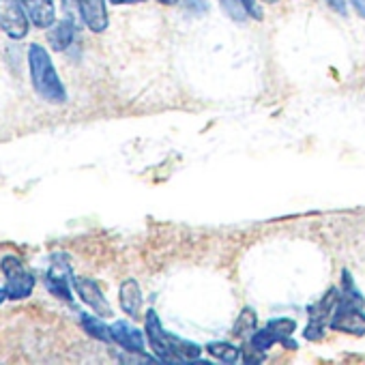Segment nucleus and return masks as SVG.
<instances>
[{
    "label": "nucleus",
    "mask_w": 365,
    "mask_h": 365,
    "mask_svg": "<svg viewBox=\"0 0 365 365\" xmlns=\"http://www.w3.org/2000/svg\"><path fill=\"white\" fill-rule=\"evenodd\" d=\"M118 299H120V307L127 316L138 318L140 309H142V290L138 286L135 279H127L123 282L120 290H118Z\"/></svg>",
    "instance_id": "obj_12"
},
{
    "label": "nucleus",
    "mask_w": 365,
    "mask_h": 365,
    "mask_svg": "<svg viewBox=\"0 0 365 365\" xmlns=\"http://www.w3.org/2000/svg\"><path fill=\"white\" fill-rule=\"evenodd\" d=\"M31 24L37 29H52L56 22V7L54 0H20Z\"/></svg>",
    "instance_id": "obj_9"
},
{
    "label": "nucleus",
    "mask_w": 365,
    "mask_h": 365,
    "mask_svg": "<svg viewBox=\"0 0 365 365\" xmlns=\"http://www.w3.org/2000/svg\"><path fill=\"white\" fill-rule=\"evenodd\" d=\"M46 282H48L50 292H54L58 299H65L67 303L73 301V299H71V290H69V275H67V273H58L56 269H52V271L48 273Z\"/></svg>",
    "instance_id": "obj_17"
},
{
    "label": "nucleus",
    "mask_w": 365,
    "mask_h": 365,
    "mask_svg": "<svg viewBox=\"0 0 365 365\" xmlns=\"http://www.w3.org/2000/svg\"><path fill=\"white\" fill-rule=\"evenodd\" d=\"M73 288L80 294V299L97 314V316H112V307L108 305V299L103 297L99 284L88 277H73Z\"/></svg>",
    "instance_id": "obj_7"
},
{
    "label": "nucleus",
    "mask_w": 365,
    "mask_h": 365,
    "mask_svg": "<svg viewBox=\"0 0 365 365\" xmlns=\"http://www.w3.org/2000/svg\"><path fill=\"white\" fill-rule=\"evenodd\" d=\"M220 3L228 18H232L235 22H245L247 18L262 20V11L256 0H220Z\"/></svg>",
    "instance_id": "obj_11"
},
{
    "label": "nucleus",
    "mask_w": 365,
    "mask_h": 365,
    "mask_svg": "<svg viewBox=\"0 0 365 365\" xmlns=\"http://www.w3.org/2000/svg\"><path fill=\"white\" fill-rule=\"evenodd\" d=\"M0 29L11 39H24L31 31V20L20 0H0Z\"/></svg>",
    "instance_id": "obj_5"
},
{
    "label": "nucleus",
    "mask_w": 365,
    "mask_h": 365,
    "mask_svg": "<svg viewBox=\"0 0 365 365\" xmlns=\"http://www.w3.org/2000/svg\"><path fill=\"white\" fill-rule=\"evenodd\" d=\"M5 299H7V290L0 288V303H5Z\"/></svg>",
    "instance_id": "obj_24"
},
{
    "label": "nucleus",
    "mask_w": 365,
    "mask_h": 365,
    "mask_svg": "<svg viewBox=\"0 0 365 365\" xmlns=\"http://www.w3.org/2000/svg\"><path fill=\"white\" fill-rule=\"evenodd\" d=\"M80 318H82L84 331H86L91 337H95V339H99V341H106V344L114 341V337H112V327H108L103 320H99L97 316H88V314H82Z\"/></svg>",
    "instance_id": "obj_15"
},
{
    "label": "nucleus",
    "mask_w": 365,
    "mask_h": 365,
    "mask_svg": "<svg viewBox=\"0 0 365 365\" xmlns=\"http://www.w3.org/2000/svg\"><path fill=\"white\" fill-rule=\"evenodd\" d=\"M76 22L71 20V18H65V20H61L52 31H50V46L56 50V52H63V50H67L71 43H73V39H76Z\"/></svg>",
    "instance_id": "obj_13"
},
{
    "label": "nucleus",
    "mask_w": 365,
    "mask_h": 365,
    "mask_svg": "<svg viewBox=\"0 0 365 365\" xmlns=\"http://www.w3.org/2000/svg\"><path fill=\"white\" fill-rule=\"evenodd\" d=\"M207 352L213 354L222 363H237L239 356H241V348L232 346L230 341H211L207 346Z\"/></svg>",
    "instance_id": "obj_18"
},
{
    "label": "nucleus",
    "mask_w": 365,
    "mask_h": 365,
    "mask_svg": "<svg viewBox=\"0 0 365 365\" xmlns=\"http://www.w3.org/2000/svg\"><path fill=\"white\" fill-rule=\"evenodd\" d=\"M327 3H329L337 14H346V0H327Z\"/></svg>",
    "instance_id": "obj_20"
},
{
    "label": "nucleus",
    "mask_w": 365,
    "mask_h": 365,
    "mask_svg": "<svg viewBox=\"0 0 365 365\" xmlns=\"http://www.w3.org/2000/svg\"><path fill=\"white\" fill-rule=\"evenodd\" d=\"M76 5H78L82 22L93 33H103L108 29L110 20H108L106 0H76Z\"/></svg>",
    "instance_id": "obj_8"
},
{
    "label": "nucleus",
    "mask_w": 365,
    "mask_h": 365,
    "mask_svg": "<svg viewBox=\"0 0 365 365\" xmlns=\"http://www.w3.org/2000/svg\"><path fill=\"white\" fill-rule=\"evenodd\" d=\"M256 331H258L256 312L250 309V307H245V309L239 314V318H237V322H235V327H232V335H235V337H241V339H243V337L250 339Z\"/></svg>",
    "instance_id": "obj_16"
},
{
    "label": "nucleus",
    "mask_w": 365,
    "mask_h": 365,
    "mask_svg": "<svg viewBox=\"0 0 365 365\" xmlns=\"http://www.w3.org/2000/svg\"><path fill=\"white\" fill-rule=\"evenodd\" d=\"M29 69H31L33 86L43 101L56 103V106L67 101V91H65V86H63L56 69H54L50 52L43 46L33 43L29 48Z\"/></svg>",
    "instance_id": "obj_2"
},
{
    "label": "nucleus",
    "mask_w": 365,
    "mask_h": 365,
    "mask_svg": "<svg viewBox=\"0 0 365 365\" xmlns=\"http://www.w3.org/2000/svg\"><path fill=\"white\" fill-rule=\"evenodd\" d=\"M112 5H138V3H144V0H110Z\"/></svg>",
    "instance_id": "obj_22"
},
{
    "label": "nucleus",
    "mask_w": 365,
    "mask_h": 365,
    "mask_svg": "<svg viewBox=\"0 0 365 365\" xmlns=\"http://www.w3.org/2000/svg\"><path fill=\"white\" fill-rule=\"evenodd\" d=\"M350 5L354 7V11H356L361 18H365V0H350Z\"/></svg>",
    "instance_id": "obj_21"
},
{
    "label": "nucleus",
    "mask_w": 365,
    "mask_h": 365,
    "mask_svg": "<svg viewBox=\"0 0 365 365\" xmlns=\"http://www.w3.org/2000/svg\"><path fill=\"white\" fill-rule=\"evenodd\" d=\"M146 333H142L140 329H135L133 324H129L127 320H116L112 324V337L118 346H123L129 352H144V344H146Z\"/></svg>",
    "instance_id": "obj_10"
},
{
    "label": "nucleus",
    "mask_w": 365,
    "mask_h": 365,
    "mask_svg": "<svg viewBox=\"0 0 365 365\" xmlns=\"http://www.w3.org/2000/svg\"><path fill=\"white\" fill-rule=\"evenodd\" d=\"M337 290L331 288L318 303L309 305V324L305 329V337L307 339H320L324 335V329L329 327V320H331V312L335 309L337 305Z\"/></svg>",
    "instance_id": "obj_6"
},
{
    "label": "nucleus",
    "mask_w": 365,
    "mask_h": 365,
    "mask_svg": "<svg viewBox=\"0 0 365 365\" xmlns=\"http://www.w3.org/2000/svg\"><path fill=\"white\" fill-rule=\"evenodd\" d=\"M0 269H3V275L7 279V284H5L7 299L20 301V299H26L33 294L35 275L24 269V264L18 256H5L0 260Z\"/></svg>",
    "instance_id": "obj_3"
},
{
    "label": "nucleus",
    "mask_w": 365,
    "mask_h": 365,
    "mask_svg": "<svg viewBox=\"0 0 365 365\" xmlns=\"http://www.w3.org/2000/svg\"><path fill=\"white\" fill-rule=\"evenodd\" d=\"M329 327L333 331L339 333H348V335H365V314H363V305L352 303L348 299H339Z\"/></svg>",
    "instance_id": "obj_4"
},
{
    "label": "nucleus",
    "mask_w": 365,
    "mask_h": 365,
    "mask_svg": "<svg viewBox=\"0 0 365 365\" xmlns=\"http://www.w3.org/2000/svg\"><path fill=\"white\" fill-rule=\"evenodd\" d=\"M264 329L271 333V337L275 339V344L279 341V344H284V346H288V348H297V341L290 339V335L297 331V322H294V320H290V318L269 320V324H267Z\"/></svg>",
    "instance_id": "obj_14"
},
{
    "label": "nucleus",
    "mask_w": 365,
    "mask_h": 365,
    "mask_svg": "<svg viewBox=\"0 0 365 365\" xmlns=\"http://www.w3.org/2000/svg\"><path fill=\"white\" fill-rule=\"evenodd\" d=\"M341 284H344V286H341V288H344V299L363 305V294L359 292V288L354 286V282H352V277H350V273H348L346 269L341 271Z\"/></svg>",
    "instance_id": "obj_19"
},
{
    "label": "nucleus",
    "mask_w": 365,
    "mask_h": 365,
    "mask_svg": "<svg viewBox=\"0 0 365 365\" xmlns=\"http://www.w3.org/2000/svg\"><path fill=\"white\" fill-rule=\"evenodd\" d=\"M157 3H161V5H168V7H172V5H176L178 0H157Z\"/></svg>",
    "instance_id": "obj_23"
},
{
    "label": "nucleus",
    "mask_w": 365,
    "mask_h": 365,
    "mask_svg": "<svg viewBox=\"0 0 365 365\" xmlns=\"http://www.w3.org/2000/svg\"><path fill=\"white\" fill-rule=\"evenodd\" d=\"M264 3H275V0H264Z\"/></svg>",
    "instance_id": "obj_25"
},
{
    "label": "nucleus",
    "mask_w": 365,
    "mask_h": 365,
    "mask_svg": "<svg viewBox=\"0 0 365 365\" xmlns=\"http://www.w3.org/2000/svg\"><path fill=\"white\" fill-rule=\"evenodd\" d=\"M144 333L146 339L155 352L157 361H165V363H192L198 361L202 348L194 341H187L178 335H170L161 322L155 309H148L144 316Z\"/></svg>",
    "instance_id": "obj_1"
}]
</instances>
